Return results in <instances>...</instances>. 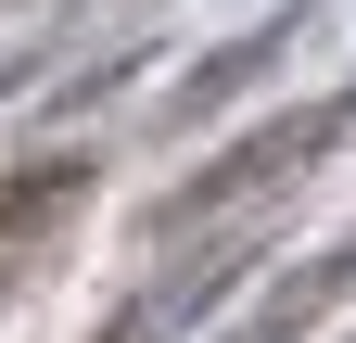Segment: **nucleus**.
<instances>
[{
  "label": "nucleus",
  "instance_id": "nucleus-1",
  "mask_svg": "<svg viewBox=\"0 0 356 343\" xmlns=\"http://www.w3.org/2000/svg\"><path fill=\"white\" fill-rule=\"evenodd\" d=\"M318 153H331V115H280V127H254V140H242L229 165H204V178L178 191V203H165V229H191V217H216L229 191H267V178H305Z\"/></svg>",
  "mask_w": 356,
  "mask_h": 343
},
{
  "label": "nucleus",
  "instance_id": "nucleus-2",
  "mask_svg": "<svg viewBox=\"0 0 356 343\" xmlns=\"http://www.w3.org/2000/svg\"><path fill=\"white\" fill-rule=\"evenodd\" d=\"M343 292H356V242H343V254H318L305 280H280V292H267V306H254L229 343H293V331H318V318L343 306Z\"/></svg>",
  "mask_w": 356,
  "mask_h": 343
}]
</instances>
